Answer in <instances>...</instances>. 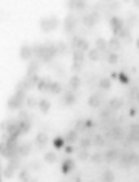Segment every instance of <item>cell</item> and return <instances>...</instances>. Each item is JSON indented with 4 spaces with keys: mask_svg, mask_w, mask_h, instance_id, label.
Listing matches in <instances>:
<instances>
[{
    "mask_svg": "<svg viewBox=\"0 0 139 182\" xmlns=\"http://www.w3.org/2000/svg\"><path fill=\"white\" fill-rule=\"evenodd\" d=\"M109 48H111L113 51L118 50V48H119V42H118V38H113V40H111V42H109Z\"/></svg>",
    "mask_w": 139,
    "mask_h": 182,
    "instance_id": "obj_14",
    "label": "cell"
},
{
    "mask_svg": "<svg viewBox=\"0 0 139 182\" xmlns=\"http://www.w3.org/2000/svg\"><path fill=\"white\" fill-rule=\"evenodd\" d=\"M23 103H25L23 91L18 89L17 93H15V96H12L10 100H8V108H10V109H15V108H20V104H23Z\"/></svg>",
    "mask_w": 139,
    "mask_h": 182,
    "instance_id": "obj_1",
    "label": "cell"
},
{
    "mask_svg": "<svg viewBox=\"0 0 139 182\" xmlns=\"http://www.w3.org/2000/svg\"><path fill=\"white\" fill-rule=\"evenodd\" d=\"M33 55V48L30 47H22V51H20V56L23 58V60H28L30 56Z\"/></svg>",
    "mask_w": 139,
    "mask_h": 182,
    "instance_id": "obj_3",
    "label": "cell"
},
{
    "mask_svg": "<svg viewBox=\"0 0 139 182\" xmlns=\"http://www.w3.org/2000/svg\"><path fill=\"white\" fill-rule=\"evenodd\" d=\"M70 86H71V88H78L80 86V78L78 76H73L71 81H70Z\"/></svg>",
    "mask_w": 139,
    "mask_h": 182,
    "instance_id": "obj_19",
    "label": "cell"
},
{
    "mask_svg": "<svg viewBox=\"0 0 139 182\" xmlns=\"http://www.w3.org/2000/svg\"><path fill=\"white\" fill-rule=\"evenodd\" d=\"M96 47H98V50H100V51H106V47H108V45H106V42H104V40H98V42H96Z\"/></svg>",
    "mask_w": 139,
    "mask_h": 182,
    "instance_id": "obj_13",
    "label": "cell"
},
{
    "mask_svg": "<svg viewBox=\"0 0 139 182\" xmlns=\"http://www.w3.org/2000/svg\"><path fill=\"white\" fill-rule=\"evenodd\" d=\"M114 181V175H113V172L111 171H106L103 174V182H113Z\"/></svg>",
    "mask_w": 139,
    "mask_h": 182,
    "instance_id": "obj_11",
    "label": "cell"
},
{
    "mask_svg": "<svg viewBox=\"0 0 139 182\" xmlns=\"http://www.w3.org/2000/svg\"><path fill=\"white\" fill-rule=\"evenodd\" d=\"M78 156H80V159H81V161H85V159H88V152H86L85 149H81L78 152Z\"/></svg>",
    "mask_w": 139,
    "mask_h": 182,
    "instance_id": "obj_24",
    "label": "cell"
},
{
    "mask_svg": "<svg viewBox=\"0 0 139 182\" xmlns=\"http://www.w3.org/2000/svg\"><path fill=\"white\" fill-rule=\"evenodd\" d=\"M76 139H78V134H76V131H70V132H68V136L65 137V141H66L68 144H73Z\"/></svg>",
    "mask_w": 139,
    "mask_h": 182,
    "instance_id": "obj_6",
    "label": "cell"
},
{
    "mask_svg": "<svg viewBox=\"0 0 139 182\" xmlns=\"http://www.w3.org/2000/svg\"><path fill=\"white\" fill-rule=\"evenodd\" d=\"M116 156H118V151H109V152L106 154V159H108V161H114Z\"/></svg>",
    "mask_w": 139,
    "mask_h": 182,
    "instance_id": "obj_18",
    "label": "cell"
},
{
    "mask_svg": "<svg viewBox=\"0 0 139 182\" xmlns=\"http://www.w3.org/2000/svg\"><path fill=\"white\" fill-rule=\"evenodd\" d=\"M25 103H27V106H30V108L36 106V100H35V98H32V96H30V98H27V100H25Z\"/></svg>",
    "mask_w": 139,
    "mask_h": 182,
    "instance_id": "obj_22",
    "label": "cell"
},
{
    "mask_svg": "<svg viewBox=\"0 0 139 182\" xmlns=\"http://www.w3.org/2000/svg\"><path fill=\"white\" fill-rule=\"evenodd\" d=\"M93 161H94V162H101V161H103V156H101V154H93Z\"/></svg>",
    "mask_w": 139,
    "mask_h": 182,
    "instance_id": "obj_26",
    "label": "cell"
},
{
    "mask_svg": "<svg viewBox=\"0 0 139 182\" xmlns=\"http://www.w3.org/2000/svg\"><path fill=\"white\" fill-rule=\"evenodd\" d=\"M100 103H101V98H100V94H94V96H91V98H89V106L96 108V106H100Z\"/></svg>",
    "mask_w": 139,
    "mask_h": 182,
    "instance_id": "obj_10",
    "label": "cell"
},
{
    "mask_svg": "<svg viewBox=\"0 0 139 182\" xmlns=\"http://www.w3.org/2000/svg\"><path fill=\"white\" fill-rule=\"evenodd\" d=\"M121 81H123V83H126V81H128V76H124V75H121Z\"/></svg>",
    "mask_w": 139,
    "mask_h": 182,
    "instance_id": "obj_29",
    "label": "cell"
},
{
    "mask_svg": "<svg viewBox=\"0 0 139 182\" xmlns=\"http://www.w3.org/2000/svg\"><path fill=\"white\" fill-rule=\"evenodd\" d=\"M108 60H109V63H116V61H118V56H116L114 53H111L109 56H108Z\"/></svg>",
    "mask_w": 139,
    "mask_h": 182,
    "instance_id": "obj_27",
    "label": "cell"
},
{
    "mask_svg": "<svg viewBox=\"0 0 139 182\" xmlns=\"http://www.w3.org/2000/svg\"><path fill=\"white\" fill-rule=\"evenodd\" d=\"M45 161L46 162H55V161H56V154H55V152H48L45 156Z\"/></svg>",
    "mask_w": 139,
    "mask_h": 182,
    "instance_id": "obj_16",
    "label": "cell"
},
{
    "mask_svg": "<svg viewBox=\"0 0 139 182\" xmlns=\"http://www.w3.org/2000/svg\"><path fill=\"white\" fill-rule=\"evenodd\" d=\"M91 144V139H81V149H86Z\"/></svg>",
    "mask_w": 139,
    "mask_h": 182,
    "instance_id": "obj_25",
    "label": "cell"
},
{
    "mask_svg": "<svg viewBox=\"0 0 139 182\" xmlns=\"http://www.w3.org/2000/svg\"><path fill=\"white\" fill-rule=\"evenodd\" d=\"M40 109H42L43 113H46V111L50 109V101H46V100H42V101H40Z\"/></svg>",
    "mask_w": 139,
    "mask_h": 182,
    "instance_id": "obj_12",
    "label": "cell"
},
{
    "mask_svg": "<svg viewBox=\"0 0 139 182\" xmlns=\"http://www.w3.org/2000/svg\"><path fill=\"white\" fill-rule=\"evenodd\" d=\"M65 103L66 104H73L75 103V96H73V93H66V96H65Z\"/></svg>",
    "mask_w": 139,
    "mask_h": 182,
    "instance_id": "obj_17",
    "label": "cell"
},
{
    "mask_svg": "<svg viewBox=\"0 0 139 182\" xmlns=\"http://www.w3.org/2000/svg\"><path fill=\"white\" fill-rule=\"evenodd\" d=\"M89 58L91 60H100V50H91L89 51Z\"/></svg>",
    "mask_w": 139,
    "mask_h": 182,
    "instance_id": "obj_20",
    "label": "cell"
},
{
    "mask_svg": "<svg viewBox=\"0 0 139 182\" xmlns=\"http://www.w3.org/2000/svg\"><path fill=\"white\" fill-rule=\"evenodd\" d=\"M111 109H118L119 106H121V100H111Z\"/></svg>",
    "mask_w": 139,
    "mask_h": 182,
    "instance_id": "obj_21",
    "label": "cell"
},
{
    "mask_svg": "<svg viewBox=\"0 0 139 182\" xmlns=\"http://www.w3.org/2000/svg\"><path fill=\"white\" fill-rule=\"evenodd\" d=\"M46 141H48V137H46L45 132H40V134L36 136V146L38 147H43L46 144Z\"/></svg>",
    "mask_w": 139,
    "mask_h": 182,
    "instance_id": "obj_5",
    "label": "cell"
},
{
    "mask_svg": "<svg viewBox=\"0 0 139 182\" xmlns=\"http://www.w3.org/2000/svg\"><path fill=\"white\" fill-rule=\"evenodd\" d=\"M30 149H32L30 144H22V146L18 147V154H20V156H27V154L30 152Z\"/></svg>",
    "mask_w": 139,
    "mask_h": 182,
    "instance_id": "obj_7",
    "label": "cell"
},
{
    "mask_svg": "<svg viewBox=\"0 0 139 182\" xmlns=\"http://www.w3.org/2000/svg\"><path fill=\"white\" fill-rule=\"evenodd\" d=\"M73 167H75V164H73L71 159H66V161L63 162V172H65V174H66V172H70Z\"/></svg>",
    "mask_w": 139,
    "mask_h": 182,
    "instance_id": "obj_8",
    "label": "cell"
},
{
    "mask_svg": "<svg viewBox=\"0 0 139 182\" xmlns=\"http://www.w3.org/2000/svg\"><path fill=\"white\" fill-rule=\"evenodd\" d=\"M56 25H58V20L56 18H43L42 20V30H45V32H50V30H53V28H56Z\"/></svg>",
    "mask_w": 139,
    "mask_h": 182,
    "instance_id": "obj_2",
    "label": "cell"
},
{
    "mask_svg": "<svg viewBox=\"0 0 139 182\" xmlns=\"http://www.w3.org/2000/svg\"><path fill=\"white\" fill-rule=\"evenodd\" d=\"M63 139H55V147H63Z\"/></svg>",
    "mask_w": 139,
    "mask_h": 182,
    "instance_id": "obj_28",
    "label": "cell"
},
{
    "mask_svg": "<svg viewBox=\"0 0 139 182\" xmlns=\"http://www.w3.org/2000/svg\"><path fill=\"white\" fill-rule=\"evenodd\" d=\"M65 23H66V30H68V32H71L73 27H75V23H76V20L73 18V15H70V17L66 18V22H65Z\"/></svg>",
    "mask_w": 139,
    "mask_h": 182,
    "instance_id": "obj_9",
    "label": "cell"
},
{
    "mask_svg": "<svg viewBox=\"0 0 139 182\" xmlns=\"http://www.w3.org/2000/svg\"><path fill=\"white\" fill-rule=\"evenodd\" d=\"M100 86H101L103 89H108V88L111 86V81H109V79H101V81H100Z\"/></svg>",
    "mask_w": 139,
    "mask_h": 182,
    "instance_id": "obj_23",
    "label": "cell"
},
{
    "mask_svg": "<svg viewBox=\"0 0 139 182\" xmlns=\"http://www.w3.org/2000/svg\"><path fill=\"white\" fill-rule=\"evenodd\" d=\"M91 143L96 144V146H103V144H104V139H103V136H94V139H93Z\"/></svg>",
    "mask_w": 139,
    "mask_h": 182,
    "instance_id": "obj_15",
    "label": "cell"
},
{
    "mask_svg": "<svg viewBox=\"0 0 139 182\" xmlns=\"http://www.w3.org/2000/svg\"><path fill=\"white\" fill-rule=\"evenodd\" d=\"M138 48H139V40H138Z\"/></svg>",
    "mask_w": 139,
    "mask_h": 182,
    "instance_id": "obj_31",
    "label": "cell"
},
{
    "mask_svg": "<svg viewBox=\"0 0 139 182\" xmlns=\"http://www.w3.org/2000/svg\"><path fill=\"white\" fill-rule=\"evenodd\" d=\"M136 5H138V7H139V0H136Z\"/></svg>",
    "mask_w": 139,
    "mask_h": 182,
    "instance_id": "obj_30",
    "label": "cell"
},
{
    "mask_svg": "<svg viewBox=\"0 0 139 182\" xmlns=\"http://www.w3.org/2000/svg\"><path fill=\"white\" fill-rule=\"evenodd\" d=\"M111 27H113L114 33H119V30L123 28V20H119V18H113V20H111Z\"/></svg>",
    "mask_w": 139,
    "mask_h": 182,
    "instance_id": "obj_4",
    "label": "cell"
}]
</instances>
